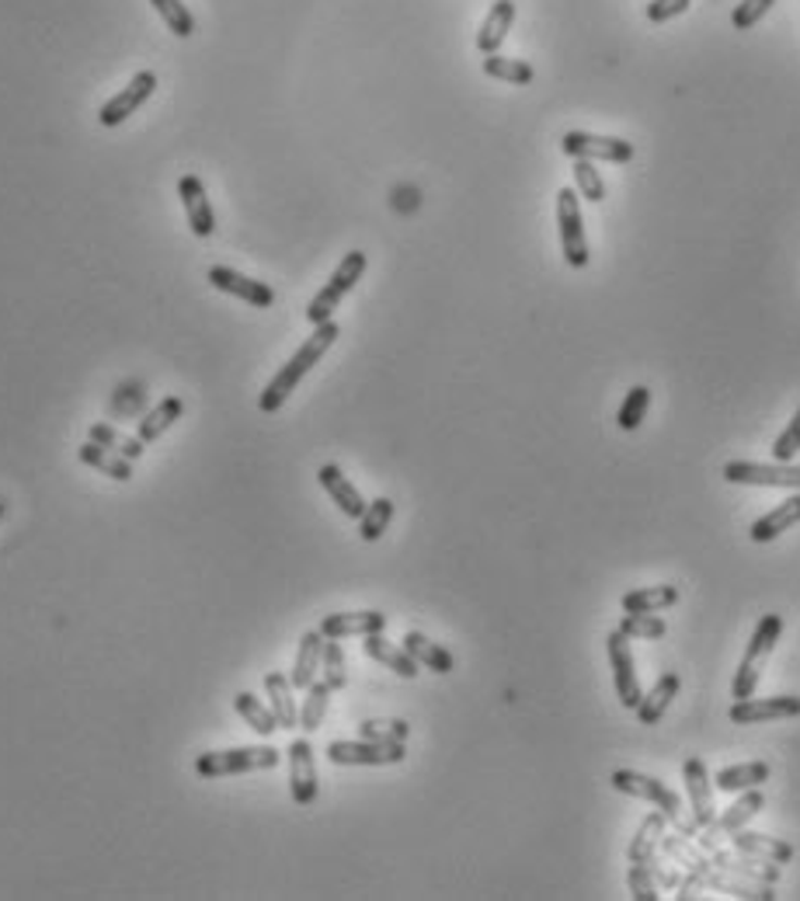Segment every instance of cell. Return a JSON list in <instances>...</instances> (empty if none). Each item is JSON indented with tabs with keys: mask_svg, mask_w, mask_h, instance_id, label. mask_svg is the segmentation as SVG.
<instances>
[{
	"mask_svg": "<svg viewBox=\"0 0 800 901\" xmlns=\"http://www.w3.org/2000/svg\"><path fill=\"white\" fill-rule=\"evenodd\" d=\"M153 11L164 17V25L177 35V39H192L195 35V17L192 11L182 4V0H150Z\"/></svg>",
	"mask_w": 800,
	"mask_h": 901,
	"instance_id": "b9f144b4",
	"label": "cell"
},
{
	"mask_svg": "<svg viewBox=\"0 0 800 901\" xmlns=\"http://www.w3.org/2000/svg\"><path fill=\"white\" fill-rule=\"evenodd\" d=\"M692 8V0H651L648 4V22L651 25H665L672 17H679Z\"/></svg>",
	"mask_w": 800,
	"mask_h": 901,
	"instance_id": "681fc988",
	"label": "cell"
},
{
	"mask_svg": "<svg viewBox=\"0 0 800 901\" xmlns=\"http://www.w3.org/2000/svg\"><path fill=\"white\" fill-rule=\"evenodd\" d=\"M324 638H369V633H383L386 630V616L377 613V609H366V613H331L320 620L317 627Z\"/></svg>",
	"mask_w": 800,
	"mask_h": 901,
	"instance_id": "ac0fdd59",
	"label": "cell"
},
{
	"mask_svg": "<svg viewBox=\"0 0 800 901\" xmlns=\"http://www.w3.org/2000/svg\"><path fill=\"white\" fill-rule=\"evenodd\" d=\"M320 655H324V633H320V630H307L304 638H299L296 662H293V672H290L293 689H307V686L317 679V672H320Z\"/></svg>",
	"mask_w": 800,
	"mask_h": 901,
	"instance_id": "d4e9b609",
	"label": "cell"
},
{
	"mask_svg": "<svg viewBox=\"0 0 800 901\" xmlns=\"http://www.w3.org/2000/svg\"><path fill=\"white\" fill-rule=\"evenodd\" d=\"M727 717H731V724H741V728L800 717V696H766V700L749 696V700H735V706L727 711Z\"/></svg>",
	"mask_w": 800,
	"mask_h": 901,
	"instance_id": "4fadbf2b",
	"label": "cell"
},
{
	"mask_svg": "<svg viewBox=\"0 0 800 901\" xmlns=\"http://www.w3.org/2000/svg\"><path fill=\"white\" fill-rule=\"evenodd\" d=\"M234 711L247 720V728L258 731L261 738H269L279 731V720L272 714V706H264L255 693H237L234 696Z\"/></svg>",
	"mask_w": 800,
	"mask_h": 901,
	"instance_id": "836d02e7",
	"label": "cell"
},
{
	"mask_svg": "<svg viewBox=\"0 0 800 901\" xmlns=\"http://www.w3.org/2000/svg\"><path fill=\"white\" fill-rule=\"evenodd\" d=\"M700 888H706V885H703V877H700V874H692V877L686 880V885H682V894H679V898H697V894H700Z\"/></svg>",
	"mask_w": 800,
	"mask_h": 901,
	"instance_id": "816d5d0a",
	"label": "cell"
},
{
	"mask_svg": "<svg viewBox=\"0 0 800 901\" xmlns=\"http://www.w3.org/2000/svg\"><path fill=\"white\" fill-rule=\"evenodd\" d=\"M770 763H741V766H727L714 776V790L721 793H741V790H752L759 783L770 780Z\"/></svg>",
	"mask_w": 800,
	"mask_h": 901,
	"instance_id": "f1b7e54d",
	"label": "cell"
},
{
	"mask_svg": "<svg viewBox=\"0 0 800 901\" xmlns=\"http://www.w3.org/2000/svg\"><path fill=\"white\" fill-rule=\"evenodd\" d=\"M139 408H144V391H139V386H119V397H115V404H112V411L115 415H136Z\"/></svg>",
	"mask_w": 800,
	"mask_h": 901,
	"instance_id": "f907efd6",
	"label": "cell"
},
{
	"mask_svg": "<svg viewBox=\"0 0 800 901\" xmlns=\"http://www.w3.org/2000/svg\"><path fill=\"white\" fill-rule=\"evenodd\" d=\"M182 411H185L182 397H168V400H160V404H157V411H150L144 421H139V439H144L147 446H150V443H157V439L164 435L177 418H182Z\"/></svg>",
	"mask_w": 800,
	"mask_h": 901,
	"instance_id": "e575fe53",
	"label": "cell"
},
{
	"mask_svg": "<svg viewBox=\"0 0 800 901\" xmlns=\"http://www.w3.org/2000/svg\"><path fill=\"white\" fill-rule=\"evenodd\" d=\"M157 91V74H150V70H139V74L130 81V87H122V91L115 98H109L101 104V112H98V122L104 129H115L122 126L139 104H147L150 95Z\"/></svg>",
	"mask_w": 800,
	"mask_h": 901,
	"instance_id": "8fae6325",
	"label": "cell"
},
{
	"mask_svg": "<svg viewBox=\"0 0 800 901\" xmlns=\"http://www.w3.org/2000/svg\"><path fill=\"white\" fill-rule=\"evenodd\" d=\"M0 516H4V505H0Z\"/></svg>",
	"mask_w": 800,
	"mask_h": 901,
	"instance_id": "f5cc1de1",
	"label": "cell"
},
{
	"mask_svg": "<svg viewBox=\"0 0 800 901\" xmlns=\"http://www.w3.org/2000/svg\"><path fill=\"white\" fill-rule=\"evenodd\" d=\"M279 749L272 745H251V749H226V752H202L195 758V773L202 780H220V776H241L255 769H275Z\"/></svg>",
	"mask_w": 800,
	"mask_h": 901,
	"instance_id": "277c9868",
	"label": "cell"
},
{
	"mask_svg": "<svg viewBox=\"0 0 800 901\" xmlns=\"http://www.w3.org/2000/svg\"><path fill=\"white\" fill-rule=\"evenodd\" d=\"M738 853V850H735ZM710 867H717L724 874H735V877H744V880H759V885H776L779 880V863H770V860H755L749 853H714L710 860Z\"/></svg>",
	"mask_w": 800,
	"mask_h": 901,
	"instance_id": "ffe728a7",
	"label": "cell"
},
{
	"mask_svg": "<svg viewBox=\"0 0 800 901\" xmlns=\"http://www.w3.org/2000/svg\"><path fill=\"white\" fill-rule=\"evenodd\" d=\"M401 644H404L407 655H411L418 665L429 668V672H435V676H450L453 668H456V662H453L450 651L442 647V644H435V641H429V638H424V633H418V630H407Z\"/></svg>",
	"mask_w": 800,
	"mask_h": 901,
	"instance_id": "cb8c5ba5",
	"label": "cell"
},
{
	"mask_svg": "<svg viewBox=\"0 0 800 901\" xmlns=\"http://www.w3.org/2000/svg\"><path fill=\"white\" fill-rule=\"evenodd\" d=\"M679 686H682V679L675 676V672H665L662 679H657L644 696H640V703H637V720L644 724V728H654L657 720L665 717V711H668V703L679 696Z\"/></svg>",
	"mask_w": 800,
	"mask_h": 901,
	"instance_id": "44dd1931",
	"label": "cell"
},
{
	"mask_svg": "<svg viewBox=\"0 0 800 901\" xmlns=\"http://www.w3.org/2000/svg\"><path fill=\"white\" fill-rule=\"evenodd\" d=\"M773 4L776 0H741V4L735 8V14H731V25L738 32H749L752 25H759L762 17L773 11Z\"/></svg>",
	"mask_w": 800,
	"mask_h": 901,
	"instance_id": "7dc6e473",
	"label": "cell"
},
{
	"mask_svg": "<svg viewBox=\"0 0 800 901\" xmlns=\"http://www.w3.org/2000/svg\"><path fill=\"white\" fill-rule=\"evenodd\" d=\"M610 783H613V790H619V793H630V798L651 801V804L665 815V822H672L682 836H692V832H697V828H692V822L682 818V801H679V793H672L662 780H654V776H644V773H637V769H616Z\"/></svg>",
	"mask_w": 800,
	"mask_h": 901,
	"instance_id": "3957f363",
	"label": "cell"
},
{
	"mask_svg": "<svg viewBox=\"0 0 800 901\" xmlns=\"http://www.w3.org/2000/svg\"><path fill=\"white\" fill-rule=\"evenodd\" d=\"M731 846L738 853H749L755 860H770V863H790L793 860V846L784 842V839H770V836H759V832H744V828H738V832H731Z\"/></svg>",
	"mask_w": 800,
	"mask_h": 901,
	"instance_id": "484cf974",
	"label": "cell"
},
{
	"mask_svg": "<svg viewBox=\"0 0 800 901\" xmlns=\"http://www.w3.org/2000/svg\"><path fill=\"white\" fill-rule=\"evenodd\" d=\"M366 264H369V258L362 251H348L342 258V264H337V269L331 272V279L324 282V289H320L307 307V321L313 328L331 321V313L337 310V304H342V299L355 289V282L366 275Z\"/></svg>",
	"mask_w": 800,
	"mask_h": 901,
	"instance_id": "5b68a950",
	"label": "cell"
},
{
	"mask_svg": "<svg viewBox=\"0 0 800 901\" xmlns=\"http://www.w3.org/2000/svg\"><path fill=\"white\" fill-rule=\"evenodd\" d=\"M724 481L727 484H752V487L800 491V467L797 464H749V459H735V464H724Z\"/></svg>",
	"mask_w": 800,
	"mask_h": 901,
	"instance_id": "9c48e42d",
	"label": "cell"
},
{
	"mask_svg": "<svg viewBox=\"0 0 800 901\" xmlns=\"http://www.w3.org/2000/svg\"><path fill=\"white\" fill-rule=\"evenodd\" d=\"M662 836H665V815L657 811V815H651L644 825H640V832L633 836L630 842V863H648L654 860V850L662 846Z\"/></svg>",
	"mask_w": 800,
	"mask_h": 901,
	"instance_id": "d590c367",
	"label": "cell"
},
{
	"mask_svg": "<svg viewBox=\"0 0 800 901\" xmlns=\"http://www.w3.org/2000/svg\"><path fill=\"white\" fill-rule=\"evenodd\" d=\"M627 880H630V894H633V901H657V898H662V894H657V885L651 880V871L644 867V863H633L630 874H627Z\"/></svg>",
	"mask_w": 800,
	"mask_h": 901,
	"instance_id": "c3c4849f",
	"label": "cell"
},
{
	"mask_svg": "<svg viewBox=\"0 0 800 901\" xmlns=\"http://www.w3.org/2000/svg\"><path fill=\"white\" fill-rule=\"evenodd\" d=\"M703 885L706 888H714V891H721V894H735V898H759V901H773L776 894H773V885H759V880H731V877H724V874H710V871H703Z\"/></svg>",
	"mask_w": 800,
	"mask_h": 901,
	"instance_id": "74e56055",
	"label": "cell"
},
{
	"mask_svg": "<svg viewBox=\"0 0 800 901\" xmlns=\"http://www.w3.org/2000/svg\"><path fill=\"white\" fill-rule=\"evenodd\" d=\"M648 408H651V391L648 386H630L627 391V400L619 404V411H616V425L624 429V432H637L640 429V421L648 418Z\"/></svg>",
	"mask_w": 800,
	"mask_h": 901,
	"instance_id": "f35d334b",
	"label": "cell"
},
{
	"mask_svg": "<svg viewBox=\"0 0 800 901\" xmlns=\"http://www.w3.org/2000/svg\"><path fill=\"white\" fill-rule=\"evenodd\" d=\"M797 522H800V491L790 494L787 502H779L762 519H755L752 529H749V536H752V543H773L779 533H787V529H793Z\"/></svg>",
	"mask_w": 800,
	"mask_h": 901,
	"instance_id": "7402d4cb",
	"label": "cell"
},
{
	"mask_svg": "<svg viewBox=\"0 0 800 901\" xmlns=\"http://www.w3.org/2000/svg\"><path fill=\"white\" fill-rule=\"evenodd\" d=\"M682 776H686V790H689V807H692V828H706L717 818L714 807V780L703 766V758L689 755L682 763Z\"/></svg>",
	"mask_w": 800,
	"mask_h": 901,
	"instance_id": "5bb4252c",
	"label": "cell"
},
{
	"mask_svg": "<svg viewBox=\"0 0 800 901\" xmlns=\"http://www.w3.org/2000/svg\"><path fill=\"white\" fill-rule=\"evenodd\" d=\"M557 226H561V247H564L567 264H571V269H584L592 255H589V237H584L581 206H578L575 188L557 192Z\"/></svg>",
	"mask_w": 800,
	"mask_h": 901,
	"instance_id": "52a82bcc",
	"label": "cell"
},
{
	"mask_svg": "<svg viewBox=\"0 0 800 901\" xmlns=\"http://www.w3.org/2000/svg\"><path fill=\"white\" fill-rule=\"evenodd\" d=\"M177 199L185 206L192 234L212 237V230H217V213H212V202L206 196V185L199 174H182V182H177Z\"/></svg>",
	"mask_w": 800,
	"mask_h": 901,
	"instance_id": "e0dca14e",
	"label": "cell"
},
{
	"mask_svg": "<svg viewBox=\"0 0 800 901\" xmlns=\"http://www.w3.org/2000/svg\"><path fill=\"white\" fill-rule=\"evenodd\" d=\"M619 630H624L630 641H662L668 633L665 620L654 613H627L624 620H619Z\"/></svg>",
	"mask_w": 800,
	"mask_h": 901,
	"instance_id": "ab89813d",
	"label": "cell"
},
{
	"mask_svg": "<svg viewBox=\"0 0 800 901\" xmlns=\"http://www.w3.org/2000/svg\"><path fill=\"white\" fill-rule=\"evenodd\" d=\"M290 755V793L299 807H310L317 801V766H313V745L307 738H296L286 749Z\"/></svg>",
	"mask_w": 800,
	"mask_h": 901,
	"instance_id": "2e32d148",
	"label": "cell"
},
{
	"mask_svg": "<svg viewBox=\"0 0 800 901\" xmlns=\"http://www.w3.org/2000/svg\"><path fill=\"white\" fill-rule=\"evenodd\" d=\"M762 807H766V798H762L759 787L741 790V798L731 807H727L724 815H717L714 822L706 825V836L700 839V846H703V850H714V846L721 842V836H731V832H738V828H744Z\"/></svg>",
	"mask_w": 800,
	"mask_h": 901,
	"instance_id": "7c38bea8",
	"label": "cell"
},
{
	"mask_svg": "<svg viewBox=\"0 0 800 901\" xmlns=\"http://www.w3.org/2000/svg\"><path fill=\"white\" fill-rule=\"evenodd\" d=\"M561 150L575 161H610V164H627L633 161V144L619 136H599V133H564Z\"/></svg>",
	"mask_w": 800,
	"mask_h": 901,
	"instance_id": "ba28073f",
	"label": "cell"
},
{
	"mask_svg": "<svg viewBox=\"0 0 800 901\" xmlns=\"http://www.w3.org/2000/svg\"><path fill=\"white\" fill-rule=\"evenodd\" d=\"M206 279H209L220 293L237 296V299H244V304H251V307L269 310V307L275 304V289L269 286V282L247 279V275H241L237 269H226V264H212V269L206 272Z\"/></svg>",
	"mask_w": 800,
	"mask_h": 901,
	"instance_id": "9a60e30c",
	"label": "cell"
},
{
	"mask_svg": "<svg viewBox=\"0 0 800 901\" xmlns=\"http://www.w3.org/2000/svg\"><path fill=\"white\" fill-rule=\"evenodd\" d=\"M779 633H784V616H776V613L762 616L755 633H752V641H749V647H744V658H741L738 672H735V682H731V696L735 700L755 696L759 679H762V668H766L773 647L779 644Z\"/></svg>",
	"mask_w": 800,
	"mask_h": 901,
	"instance_id": "7a4b0ae2",
	"label": "cell"
},
{
	"mask_svg": "<svg viewBox=\"0 0 800 901\" xmlns=\"http://www.w3.org/2000/svg\"><path fill=\"white\" fill-rule=\"evenodd\" d=\"M606 651H610V665H613V682H616V696L619 703L627 706V711H637L640 703V676H637V665H633V647H630V638L624 630H613L606 638Z\"/></svg>",
	"mask_w": 800,
	"mask_h": 901,
	"instance_id": "30bf717a",
	"label": "cell"
},
{
	"mask_svg": "<svg viewBox=\"0 0 800 901\" xmlns=\"http://www.w3.org/2000/svg\"><path fill=\"white\" fill-rule=\"evenodd\" d=\"M317 481L320 487H324L331 494V502L342 508V516L348 519H362L366 516V502H362V494L359 487H355L348 477L342 473V467H334V464H324L317 470Z\"/></svg>",
	"mask_w": 800,
	"mask_h": 901,
	"instance_id": "d6986e66",
	"label": "cell"
},
{
	"mask_svg": "<svg viewBox=\"0 0 800 901\" xmlns=\"http://www.w3.org/2000/svg\"><path fill=\"white\" fill-rule=\"evenodd\" d=\"M77 456H81V464L101 470L104 477H112V481H130V477H133V459L119 456L112 449H104V446L91 443V439H87V443L77 449Z\"/></svg>",
	"mask_w": 800,
	"mask_h": 901,
	"instance_id": "f546056e",
	"label": "cell"
},
{
	"mask_svg": "<svg viewBox=\"0 0 800 901\" xmlns=\"http://www.w3.org/2000/svg\"><path fill=\"white\" fill-rule=\"evenodd\" d=\"M359 735L369 741H407L411 728H407V720H362Z\"/></svg>",
	"mask_w": 800,
	"mask_h": 901,
	"instance_id": "f6af8a7d",
	"label": "cell"
},
{
	"mask_svg": "<svg viewBox=\"0 0 800 901\" xmlns=\"http://www.w3.org/2000/svg\"><path fill=\"white\" fill-rule=\"evenodd\" d=\"M328 758L334 766H397L407 758L404 741H331Z\"/></svg>",
	"mask_w": 800,
	"mask_h": 901,
	"instance_id": "8992f818",
	"label": "cell"
},
{
	"mask_svg": "<svg viewBox=\"0 0 800 901\" xmlns=\"http://www.w3.org/2000/svg\"><path fill=\"white\" fill-rule=\"evenodd\" d=\"M307 700L299 703V728H304L307 735H313L320 724H324V714H328V703H331V686L324 679H313L307 689Z\"/></svg>",
	"mask_w": 800,
	"mask_h": 901,
	"instance_id": "d6a6232c",
	"label": "cell"
},
{
	"mask_svg": "<svg viewBox=\"0 0 800 901\" xmlns=\"http://www.w3.org/2000/svg\"><path fill=\"white\" fill-rule=\"evenodd\" d=\"M679 603V589L675 585H651V589H633L624 595V613H662Z\"/></svg>",
	"mask_w": 800,
	"mask_h": 901,
	"instance_id": "1f68e13d",
	"label": "cell"
},
{
	"mask_svg": "<svg viewBox=\"0 0 800 901\" xmlns=\"http://www.w3.org/2000/svg\"><path fill=\"white\" fill-rule=\"evenodd\" d=\"M390 519H394V502H390V498L369 502V505H366V516L359 519V536H362L366 543H377V540L386 533Z\"/></svg>",
	"mask_w": 800,
	"mask_h": 901,
	"instance_id": "60d3db41",
	"label": "cell"
},
{
	"mask_svg": "<svg viewBox=\"0 0 800 901\" xmlns=\"http://www.w3.org/2000/svg\"><path fill=\"white\" fill-rule=\"evenodd\" d=\"M575 192L584 202H606V182H602L592 161H575Z\"/></svg>",
	"mask_w": 800,
	"mask_h": 901,
	"instance_id": "7bdbcfd3",
	"label": "cell"
},
{
	"mask_svg": "<svg viewBox=\"0 0 800 901\" xmlns=\"http://www.w3.org/2000/svg\"><path fill=\"white\" fill-rule=\"evenodd\" d=\"M512 22H515V0H494L488 17H484V25H480V32H477V49L484 52V57L502 49V42L508 39V32H512Z\"/></svg>",
	"mask_w": 800,
	"mask_h": 901,
	"instance_id": "603a6c76",
	"label": "cell"
},
{
	"mask_svg": "<svg viewBox=\"0 0 800 901\" xmlns=\"http://www.w3.org/2000/svg\"><path fill=\"white\" fill-rule=\"evenodd\" d=\"M797 453H800V408H797V415L790 418V425L776 435V443H773V459H776V464H793Z\"/></svg>",
	"mask_w": 800,
	"mask_h": 901,
	"instance_id": "bcb514c9",
	"label": "cell"
},
{
	"mask_svg": "<svg viewBox=\"0 0 800 901\" xmlns=\"http://www.w3.org/2000/svg\"><path fill=\"white\" fill-rule=\"evenodd\" d=\"M87 439H91V443H98V446H104V449H112V453H119V456H126V459H139L147 453V443L144 439H133V435H126V432H119L115 425H109V421H95L91 429H87Z\"/></svg>",
	"mask_w": 800,
	"mask_h": 901,
	"instance_id": "4dcf8cb0",
	"label": "cell"
},
{
	"mask_svg": "<svg viewBox=\"0 0 800 901\" xmlns=\"http://www.w3.org/2000/svg\"><path fill=\"white\" fill-rule=\"evenodd\" d=\"M337 334H342V328H337L334 321H324V324H317L313 328V334L310 338L299 345V351L296 356L279 369V373L272 377V383L264 386L261 391V397H258V408L264 411V415H272V411H279L282 404L290 400V394L296 391L299 386V380H304L310 369L324 359V351L337 342Z\"/></svg>",
	"mask_w": 800,
	"mask_h": 901,
	"instance_id": "6da1fadb",
	"label": "cell"
},
{
	"mask_svg": "<svg viewBox=\"0 0 800 901\" xmlns=\"http://www.w3.org/2000/svg\"><path fill=\"white\" fill-rule=\"evenodd\" d=\"M320 668H324V682L331 686V693L348 686V672H345V651L334 638H324V655H320Z\"/></svg>",
	"mask_w": 800,
	"mask_h": 901,
	"instance_id": "ee69618b",
	"label": "cell"
},
{
	"mask_svg": "<svg viewBox=\"0 0 800 901\" xmlns=\"http://www.w3.org/2000/svg\"><path fill=\"white\" fill-rule=\"evenodd\" d=\"M362 647H366V655L372 658V662H380V665H386L390 672H397V676H404V679H415L418 676V662L407 655L404 651V644L397 647V644H390L383 633H369V638H362Z\"/></svg>",
	"mask_w": 800,
	"mask_h": 901,
	"instance_id": "83f0119b",
	"label": "cell"
},
{
	"mask_svg": "<svg viewBox=\"0 0 800 901\" xmlns=\"http://www.w3.org/2000/svg\"><path fill=\"white\" fill-rule=\"evenodd\" d=\"M264 693H269V706H272V714L279 720V731H290L299 724V706L293 700V682L290 676H282V672H269L264 676Z\"/></svg>",
	"mask_w": 800,
	"mask_h": 901,
	"instance_id": "4316f807",
	"label": "cell"
},
{
	"mask_svg": "<svg viewBox=\"0 0 800 901\" xmlns=\"http://www.w3.org/2000/svg\"><path fill=\"white\" fill-rule=\"evenodd\" d=\"M484 74L494 77V81H505V84H532L537 77V70H532L526 60H512V57H502V52H491L484 57Z\"/></svg>",
	"mask_w": 800,
	"mask_h": 901,
	"instance_id": "8d00e7d4",
	"label": "cell"
}]
</instances>
